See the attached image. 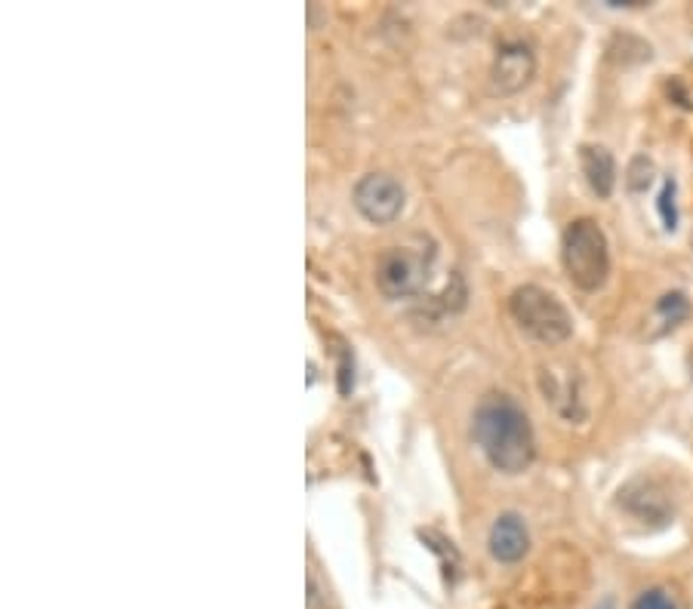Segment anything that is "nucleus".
I'll return each instance as SVG.
<instances>
[{"instance_id":"nucleus-1","label":"nucleus","mask_w":693,"mask_h":609,"mask_svg":"<svg viewBox=\"0 0 693 609\" xmlns=\"http://www.w3.org/2000/svg\"><path fill=\"white\" fill-rule=\"evenodd\" d=\"M471 434L481 446L485 458L503 474H521L530 468L537 456L534 425L527 419L524 406L503 391L481 397L471 419Z\"/></svg>"},{"instance_id":"nucleus-2","label":"nucleus","mask_w":693,"mask_h":609,"mask_svg":"<svg viewBox=\"0 0 693 609\" xmlns=\"http://www.w3.org/2000/svg\"><path fill=\"white\" fill-rule=\"evenodd\" d=\"M434 240L426 235L407 237L389 247L377 262V287L385 299H414L429 287L434 268Z\"/></svg>"},{"instance_id":"nucleus-3","label":"nucleus","mask_w":693,"mask_h":609,"mask_svg":"<svg viewBox=\"0 0 693 609\" xmlns=\"http://www.w3.org/2000/svg\"><path fill=\"white\" fill-rule=\"evenodd\" d=\"M561 262L573 287L595 292L610 274V247L605 228L595 219H573L561 237Z\"/></svg>"},{"instance_id":"nucleus-4","label":"nucleus","mask_w":693,"mask_h":609,"mask_svg":"<svg viewBox=\"0 0 693 609\" xmlns=\"http://www.w3.org/2000/svg\"><path fill=\"white\" fill-rule=\"evenodd\" d=\"M509 314L527 336L542 345H561L573 336L571 311L554 292L537 284H524L509 296Z\"/></svg>"},{"instance_id":"nucleus-5","label":"nucleus","mask_w":693,"mask_h":609,"mask_svg":"<svg viewBox=\"0 0 693 609\" xmlns=\"http://www.w3.org/2000/svg\"><path fill=\"white\" fill-rule=\"evenodd\" d=\"M355 206L367 222L389 225V222L398 219L401 210H404V188L389 172H367L365 179L355 186Z\"/></svg>"},{"instance_id":"nucleus-6","label":"nucleus","mask_w":693,"mask_h":609,"mask_svg":"<svg viewBox=\"0 0 693 609\" xmlns=\"http://www.w3.org/2000/svg\"><path fill=\"white\" fill-rule=\"evenodd\" d=\"M534 74H537V56L530 50V44H524V40L500 44L493 68H490V84L497 93L515 96L534 81Z\"/></svg>"},{"instance_id":"nucleus-7","label":"nucleus","mask_w":693,"mask_h":609,"mask_svg":"<svg viewBox=\"0 0 693 609\" xmlns=\"http://www.w3.org/2000/svg\"><path fill=\"white\" fill-rule=\"evenodd\" d=\"M620 507L629 511L632 517H638L644 524H669L676 507L666 487L654 480V477H632L620 490Z\"/></svg>"},{"instance_id":"nucleus-8","label":"nucleus","mask_w":693,"mask_h":609,"mask_svg":"<svg viewBox=\"0 0 693 609\" xmlns=\"http://www.w3.org/2000/svg\"><path fill=\"white\" fill-rule=\"evenodd\" d=\"M490 554L500 560V563H518L527 551H530V533H527V524L521 521L515 511H505L500 514L493 526H490Z\"/></svg>"},{"instance_id":"nucleus-9","label":"nucleus","mask_w":693,"mask_h":609,"mask_svg":"<svg viewBox=\"0 0 693 609\" xmlns=\"http://www.w3.org/2000/svg\"><path fill=\"white\" fill-rule=\"evenodd\" d=\"M580 167H583V176L589 188L598 194V198H610L613 188H617V164H613V154L601 148V145H583L580 148Z\"/></svg>"},{"instance_id":"nucleus-10","label":"nucleus","mask_w":693,"mask_h":609,"mask_svg":"<svg viewBox=\"0 0 693 609\" xmlns=\"http://www.w3.org/2000/svg\"><path fill=\"white\" fill-rule=\"evenodd\" d=\"M688 314H691V299L681 289H672V292L659 296L657 308H654V330H650V336H666L669 330H676L678 323L688 321Z\"/></svg>"},{"instance_id":"nucleus-11","label":"nucleus","mask_w":693,"mask_h":609,"mask_svg":"<svg viewBox=\"0 0 693 609\" xmlns=\"http://www.w3.org/2000/svg\"><path fill=\"white\" fill-rule=\"evenodd\" d=\"M419 539L429 545V551H434V554L441 558V570H444V575L453 582V575L459 570V551L453 548V541H447L441 533H434V529H422Z\"/></svg>"},{"instance_id":"nucleus-12","label":"nucleus","mask_w":693,"mask_h":609,"mask_svg":"<svg viewBox=\"0 0 693 609\" xmlns=\"http://www.w3.org/2000/svg\"><path fill=\"white\" fill-rule=\"evenodd\" d=\"M678 188H676V179H666L662 182V191H659V201H657V210L659 216H662V228L666 231H676L678 228Z\"/></svg>"},{"instance_id":"nucleus-13","label":"nucleus","mask_w":693,"mask_h":609,"mask_svg":"<svg viewBox=\"0 0 693 609\" xmlns=\"http://www.w3.org/2000/svg\"><path fill=\"white\" fill-rule=\"evenodd\" d=\"M650 182H654V164H650L644 154H638V157L629 164V172H625V186H629V191H647V188H650Z\"/></svg>"},{"instance_id":"nucleus-14","label":"nucleus","mask_w":693,"mask_h":609,"mask_svg":"<svg viewBox=\"0 0 693 609\" xmlns=\"http://www.w3.org/2000/svg\"><path fill=\"white\" fill-rule=\"evenodd\" d=\"M632 609H678L676 597L666 592V588H647L635 597Z\"/></svg>"},{"instance_id":"nucleus-15","label":"nucleus","mask_w":693,"mask_h":609,"mask_svg":"<svg viewBox=\"0 0 693 609\" xmlns=\"http://www.w3.org/2000/svg\"><path fill=\"white\" fill-rule=\"evenodd\" d=\"M355 385V367H351V357L348 351L339 355V394H348Z\"/></svg>"},{"instance_id":"nucleus-16","label":"nucleus","mask_w":693,"mask_h":609,"mask_svg":"<svg viewBox=\"0 0 693 609\" xmlns=\"http://www.w3.org/2000/svg\"><path fill=\"white\" fill-rule=\"evenodd\" d=\"M595 609H617V604H613L610 597H605V600H601V604H598V607H595Z\"/></svg>"},{"instance_id":"nucleus-17","label":"nucleus","mask_w":693,"mask_h":609,"mask_svg":"<svg viewBox=\"0 0 693 609\" xmlns=\"http://www.w3.org/2000/svg\"><path fill=\"white\" fill-rule=\"evenodd\" d=\"M688 367H691V375H693V355L688 357Z\"/></svg>"}]
</instances>
